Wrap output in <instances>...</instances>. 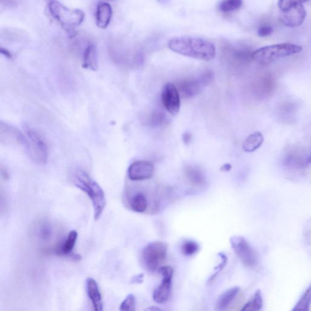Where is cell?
Returning <instances> with one entry per match:
<instances>
[{"label":"cell","mask_w":311,"mask_h":311,"mask_svg":"<svg viewBox=\"0 0 311 311\" xmlns=\"http://www.w3.org/2000/svg\"><path fill=\"white\" fill-rule=\"evenodd\" d=\"M199 244L193 241H187L182 246V252L186 256H191L199 252Z\"/></svg>","instance_id":"484cf974"},{"label":"cell","mask_w":311,"mask_h":311,"mask_svg":"<svg viewBox=\"0 0 311 311\" xmlns=\"http://www.w3.org/2000/svg\"><path fill=\"white\" fill-rule=\"evenodd\" d=\"M185 177L188 181L196 187H202L206 183V177L202 168L196 165H190L184 169Z\"/></svg>","instance_id":"e0dca14e"},{"label":"cell","mask_w":311,"mask_h":311,"mask_svg":"<svg viewBox=\"0 0 311 311\" xmlns=\"http://www.w3.org/2000/svg\"><path fill=\"white\" fill-rule=\"evenodd\" d=\"M143 280H144V275L139 274V275H137L133 276V277L131 279V282H132V284H141V282H143Z\"/></svg>","instance_id":"1f68e13d"},{"label":"cell","mask_w":311,"mask_h":311,"mask_svg":"<svg viewBox=\"0 0 311 311\" xmlns=\"http://www.w3.org/2000/svg\"><path fill=\"white\" fill-rule=\"evenodd\" d=\"M311 302V291L310 288H308L305 293L300 298L299 301L295 305L293 310L307 311L309 310Z\"/></svg>","instance_id":"d4e9b609"},{"label":"cell","mask_w":311,"mask_h":311,"mask_svg":"<svg viewBox=\"0 0 311 311\" xmlns=\"http://www.w3.org/2000/svg\"><path fill=\"white\" fill-rule=\"evenodd\" d=\"M148 207L147 200L143 193H137L132 199L131 207L134 212L144 213L146 211Z\"/></svg>","instance_id":"7402d4cb"},{"label":"cell","mask_w":311,"mask_h":311,"mask_svg":"<svg viewBox=\"0 0 311 311\" xmlns=\"http://www.w3.org/2000/svg\"><path fill=\"white\" fill-rule=\"evenodd\" d=\"M147 310H161L158 307H150L149 308H148Z\"/></svg>","instance_id":"d590c367"},{"label":"cell","mask_w":311,"mask_h":311,"mask_svg":"<svg viewBox=\"0 0 311 311\" xmlns=\"http://www.w3.org/2000/svg\"><path fill=\"white\" fill-rule=\"evenodd\" d=\"M74 183L75 186L86 193L92 201L94 218L97 221L101 217L106 206L104 191L98 183L82 171H78L75 173Z\"/></svg>","instance_id":"3957f363"},{"label":"cell","mask_w":311,"mask_h":311,"mask_svg":"<svg viewBox=\"0 0 311 311\" xmlns=\"http://www.w3.org/2000/svg\"><path fill=\"white\" fill-rule=\"evenodd\" d=\"M26 148L31 159L37 164H44L48 161V149L40 135L33 128L24 125Z\"/></svg>","instance_id":"8992f818"},{"label":"cell","mask_w":311,"mask_h":311,"mask_svg":"<svg viewBox=\"0 0 311 311\" xmlns=\"http://www.w3.org/2000/svg\"><path fill=\"white\" fill-rule=\"evenodd\" d=\"M231 169V164H229V163H227V164H225L224 165H223L221 166V168H220V171L222 172H228L230 171Z\"/></svg>","instance_id":"836d02e7"},{"label":"cell","mask_w":311,"mask_h":311,"mask_svg":"<svg viewBox=\"0 0 311 311\" xmlns=\"http://www.w3.org/2000/svg\"><path fill=\"white\" fill-rule=\"evenodd\" d=\"M180 94L177 86L172 83L165 84L162 93V102L169 114L177 115L181 107Z\"/></svg>","instance_id":"8fae6325"},{"label":"cell","mask_w":311,"mask_h":311,"mask_svg":"<svg viewBox=\"0 0 311 311\" xmlns=\"http://www.w3.org/2000/svg\"><path fill=\"white\" fill-rule=\"evenodd\" d=\"M50 15L70 39L78 34L77 27L83 23L86 14L79 9H71L55 0L48 3Z\"/></svg>","instance_id":"7a4b0ae2"},{"label":"cell","mask_w":311,"mask_h":311,"mask_svg":"<svg viewBox=\"0 0 311 311\" xmlns=\"http://www.w3.org/2000/svg\"><path fill=\"white\" fill-rule=\"evenodd\" d=\"M87 291L94 309L96 311L103 310V303L101 294L98 284L93 278H87L86 281Z\"/></svg>","instance_id":"2e32d148"},{"label":"cell","mask_w":311,"mask_h":311,"mask_svg":"<svg viewBox=\"0 0 311 311\" xmlns=\"http://www.w3.org/2000/svg\"><path fill=\"white\" fill-rule=\"evenodd\" d=\"M263 134L259 131L250 134L245 139L243 144L244 152L247 153H252L262 146L264 143Z\"/></svg>","instance_id":"d6986e66"},{"label":"cell","mask_w":311,"mask_h":311,"mask_svg":"<svg viewBox=\"0 0 311 311\" xmlns=\"http://www.w3.org/2000/svg\"><path fill=\"white\" fill-rule=\"evenodd\" d=\"M0 174H1L2 177L4 178H8L9 177L8 173L4 167H2V166H0Z\"/></svg>","instance_id":"e575fe53"},{"label":"cell","mask_w":311,"mask_h":311,"mask_svg":"<svg viewBox=\"0 0 311 311\" xmlns=\"http://www.w3.org/2000/svg\"><path fill=\"white\" fill-rule=\"evenodd\" d=\"M281 20L285 26L295 27L303 23L306 16V12L302 3H299L290 8L281 11Z\"/></svg>","instance_id":"7c38bea8"},{"label":"cell","mask_w":311,"mask_h":311,"mask_svg":"<svg viewBox=\"0 0 311 311\" xmlns=\"http://www.w3.org/2000/svg\"><path fill=\"white\" fill-rule=\"evenodd\" d=\"M192 140V135L189 132H185L183 135V141L185 145H189Z\"/></svg>","instance_id":"4dcf8cb0"},{"label":"cell","mask_w":311,"mask_h":311,"mask_svg":"<svg viewBox=\"0 0 311 311\" xmlns=\"http://www.w3.org/2000/svg\"><path fill=\"white\" fill-rule=\"evenodd\" d=\"M218 255L221 257L222 262L221 263L219 264V266L218 267H216V268H215V269H219L218 273H219V272L220 271H221L224 268V267L226 265V263H227L228 262L227 257H226L224 253H219Z\"/></svg>","instance_id":"f546056e"},{"label":"cell","mask_w":311,"mask_h":311,"mask_svg":"<svg viewBox=\"0 0 311 311\" xmlns=\"http://www.w3.org/2000/svg\"><path fill=\"white\" fill-rule=\"evenodd\" d=\"M232 249L244 265L249 268L257 265L259 258L256 251L243 237L234 236L230 239Z\"/></svg>","instance_id":"ba28073f"},{"label":"cell","mask_w":311,"mask_h":311,"mask_svg":"<svg viewBox=\"0 0 311 311\" xmlns=\"http://www.w3.org/2000/svg\"><path fill=\"white\" fill-rule=\"evenodd\" d=\"M212 71L206 70L196 77H191L179 80L177 89L180 96L185 99L193 98L202 93L203 88L213 80Z\"/></svg>","instance_id":"5b68a950"},{"label":"cell","mask_w":311,"mask_h":311,"mask_svg":"<svg viewBox=\"0 0 311 311\" xmlns=\"http://www.w3.org/2000/svg\"><path fill=\"white\" fill-rule=\"evenodd\" d=\"M165 120V115L161 111L153 112L150 119V124L153 127H157L161 125Z\"/></svg>","instance_id":"83f0119b"},{"label":"cell","mask_w":311,"mask_h":311,"mask_svg":"<svg viewBox=\"0 0 311 311\" xmlns=\"http://www.w3.org/2000/svg\"><path fill=\"white\" fill-rule=\"evenodd\" d=\"M243 0H222L219 5V10L224 13L238 10L243 5Z\"/></svg>","instance_id":"cb8c5ba5"},{"label":"cell","mask_w":311,"mask_h":311,"mask_svg":"<svg viewBox=\"0 0 311 311\" xmlns=\"http://www.w3.org/2000/svg\"><path fill=\"white\" fill-rule=\"evenodd\" d=\"M167 249V244L161 241L153 242L144 248L142 259L147 271L153 272L159 269L166 260Z\"/></svg>","instance_id":"52a82bcc"},{"label":"cell","mask_w":311,"mask_h":311,"mask_svg":"<svg viewBox=\"0 0 311 311\" xmlns=\"http://www.w3.org/2000/svg\"><path fill=\"white\" fill-rule=\"evenodd\" d=\"M82 67L87 70L96 71L98 70V58H97V49L93 44H90L84 49Z\"/></svg>","instance_id":"ac0fdd59"},{"label":"cell","mask_w":311,"mask_h":311,"mask_svg":"<svg viewBox=\"0 0 311 311\" xmlns=\"http://www.w3.org/2000/svg\"><path fill=\"white\" fill-rule=\"evenodd\" d=\"M263 300L260 290H257L253 297L241 309V310H258L262 308Z\"/></svg>","instance_id":"603a6c76"},{"label":"cell","mask_w":311,"mask_h":311,"mask_svg":"<svg viewBox=\"0 0 311 311\" xmlns=\"http://www.w3.org/2000/svg\"><path fill=\"white\" fill-rule=\"evenodd\" d=\"M168 46L169 49L179 54L203 61H212L216 54L215 45L199 37H174L169 40Z\"/></svg>","instance_id":"6da1fadb"},{"label":"cell","mask_w":311,"mask_h":311,"mask_svg":"<svg viewBox=\"0 0 311 311\" xmlns=\"http://www.w3.org/2000/svg\"><path fill=\"white\" fill-rule=\"evenodd\" d=\"M155 168L152 163L148 161H137L129 166L128 176L131 181L149 180L153 177Z\"/></svg>","instance_id":"4fadbf2b"},{"label":"cell","mask_w":311,"mask_h":311,"mask_svg":"<svg viewBox=\"0 0 311 311\" xmlns=\"http://www.w3.org/2000/svg\"><path fill=\"white\" fill-rule=\"evenodd\" d=\"M301 149H292L286 153L284 164L289 168L301 169L310 164V155H306Z\"/></svg>","instance_id":"5bb4252c"},{"label":"cell","mask_w":311,"mask_h":311,"mask_svg":"<svg viewBox=\"0 0 311 311\" xmlns=\"http://www.w3.org/2000/svg\"><path fill=\"white\" fill-rule=\"evenodd\" d=\"M0 54L4 55L6 58L8 59L12 58V53L9 51L8 49L3 48V47L0 46Z\"/></svg>","instance_id":"d6a6232c"},{"label":"cell","mask_w":311,"mask_h":311,"mask_svg":"<svg viewBox=\"0 0 311 311\" xmlns=\"http://www.w3.org/2000/svg\"><path fill=\"white\" fill-rule=\"evenodd\" d=\"M136 299L133 294L128 295L121 304L120 310L122 311H133L136 309Z\"/></svg>","instance_id":"4316f807"},{"label":"cell","mask_w":311,"mask_h":311,"mask_svg":"<svg viewBox=\"0 0 311 311\" xmlns=\"http://www.w3.org/2000/svg\"><path fill=\"white\" fill-rule=\"evenodd\" d=\"M158 270L162 276V281L154 291L153 298L156 303L162 304L168 301L171 295L174 269L171 266H166L161 267Z\"/></svg>","instance_id":"9c48e42d"},{"label":"cell","mask_w":311,"mask_h":311,"mask_svg":"<svg viewBox=\"0 0 311 311\" xmlns=\"http://www.w3.org/2000/svg\"><path fill=\"white\" fill-rule=\"evenodd\" d=\"M273 28L270 26H261L258 31V35L260 37H265L271 35L273 33Z\"/></svg>","instance_id":"f1b7e54d"},{"label":"cell","mask_w":311,"mask_h":311,"mask_svg":"<svg viewBox=\"0 0 311 311\" xmlns=\"http://www.w3.org/2000/svg\"><path fill=\"white\" fill-rule=\"evenodd\" d=\"M78 234L75 231H72L69 233L67 240L63 246L59 248L58 253L62 255H67L73 251L77 240Z\"/></svg>","instance_id":"44dd1931"},{"label":"cell","mask_w":311,"mask_h":311,"mask_svg":"<svg viewBox=\"0 0 311 311\" xmlns=\"http://www.w3.org/2000/svg\"><path fill=\"white\" fill-rule=\"evenodd\" d=\"M112 10L111 5L106 2H100L97 6L96 23L100 29H106L111 21Z\"/></svg>","instance_id":"9a60e30c"},{"label":"cell","mask_w":311,"mask_h":311,"mask_svg":"<svg viewBox=\"0 0 311 311\" xmlns=\"http://www.w3.org/2000/svg\"><path fill=\"white\" fill-rule=\"evenodd\" d=\"M0 143L6 146L22 145L25 147L26 138L13 125L0 121Z\"/></svg>","instance_id":"30bf717a"},{"label":"cell","mask_w":311,"mask_h":311,"mask_svg":"<svg viewBox=\"0 0 311 311\" xmlns=\"http://www.w3.org/2000/svg\"><path fill=\"white\" fill-rule=\"evenodd\" d=\"M300 46L291 43H280L262 47L252 53L251 58L260 65H266L277 60L293 55L302 51Z\"/></svg>","instance_id":"277c9868"},{"label":"cell","mask_w":311,"mask_h":311,"mask_svg":"<svg viewBox=\"0 0 311 311\" xmlns=\"http://www.w3.org/2000/svg\"><path fill=\"white\" fill-rule=\"evenodd\" d=\"M240 290L239 287H233L220 295L216 303V309L222 310L227 309L237 296Z\"/></svg>","instance_id":"ffe728a7"}]
</instances>
